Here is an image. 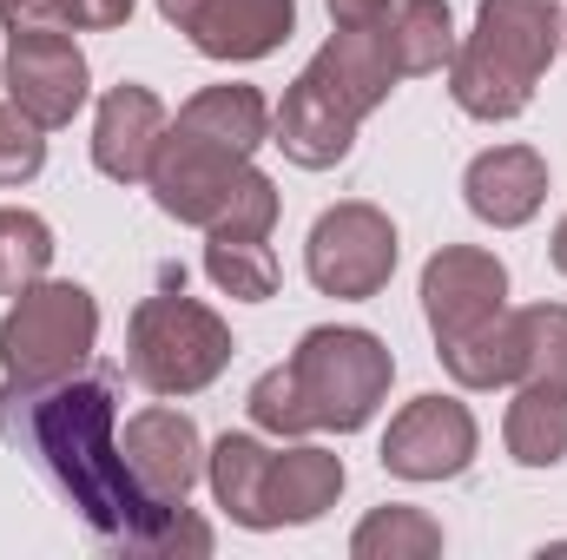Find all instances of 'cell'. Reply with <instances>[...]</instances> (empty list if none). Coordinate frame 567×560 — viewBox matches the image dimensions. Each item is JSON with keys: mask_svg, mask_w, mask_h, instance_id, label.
<instances>
[{"mask_svg": "<svg viewBox=\"0 0 567 560\" xmlns=\"http://www.w3.org/2000/svg\"><path fill=\"white\" fill-rule=\"evenodd\" d=\"M27 435L47 462V475L66 488V501L80 508V521L113 541L120 554H133L145 535L165 521V501H152L120 448V403L106 376H66L40 396H27ZM178 508V501H172Z\"/></svg>", "mask_w": 567, "mask_h": 560, "instance_id": "6da1fadb", "label": "cell"}, {"mask_svg": "<svg viewBox=\"0 0 567 560\" xmlns=\"http://www.w3.org/2000/svg\"><path fill=\"white\" fill-rule=\"evenodd\" d=\"M561 7L555 0H482L475 33L455 40L449 93L468 120H522L542 73L561 53Z\"/></svg>", "mask_w": 567, "mask_h": 560, "instance_id": "7a4b0ae2", "label": "cell"}, {"mask_svg": "<svg viewBox=\"0 0 567 560\" xmlns=\"http://www.w3.org/2000/svg\"><path fill=\"white\" fill-rule=\"evenodd\" d=\"M145 185L165 218L198 225L205 238H271V225H278V185L251 158L192 139L178 126H165Z\"/></svg>", "mask_w": 567, "mask_h": 560, "instance_id": "3957f363", "label": "cell"}, {"mask_svg": "<svg viewBox=\"0 0 567 560\" xmlns=\"http://www.w3.org/2000/svg\"><path fill=\"white\" fill-rule=\"evenodd\" d=\"M100 343V303L86 283H27L13 297V310L0 317V376H7V403H27L66 376H80V363Z\"/></svg>", "mask_w": 567, "mask_h": 560, "instance_id": "277c9868", "label": "cell"}, {"mask_svg": "<svg viewBox=\"0 0 567 560\" xmlns=\"http://www.w3.org/2000/svg\"><path fill=\"white\" fill-rule=\"evenodd\" d=\"M290 390H297V409L310 428H337V435H357L363 422L390 403V383H396V356L383 336L357 330V323H317L303 330V343L290 350Z\"/></svg>", "mask_w": 567, "mask_h": 560, "instance_id": "5b68a950", "label": "cell"}, {"mask_svg": "<svg viewBox=\"0 0 567 560\" xmlns=\"http://www.w3.org/2000/svg\"><path fill=\"white\" fill-rule=\"evenodd\" d=\"M231 363V323L198 297H145L126 323V376L145 396H198Z\"/></svg>", "mask_w": 567, "mask_h": 560, "instance_id": "8992f818", "label": "cell"}, {"mask_svg": "<svg viewBox=\"0 0 567 560\" xmlns=\"http://www.w3.org/2000/svg\"><path fill=\"white\" fill-rule=\"evenodd\" d=\"M396 225L390 211H377L370 198H343L330 205L317 225H310V245H303V271L323 297H343V303H363V297H383L396 278Z\"/></svg>", "mask_w": 567, "mask_h": 560, "instance_id": "52a82bcc", "label": "cell"}, {"mask_svg": "<svg viewBox=\"0 0 567 560\" xmlns=\"http://www.w3.org/2000/svg\"><path fill=\"white\" fill-rule=\"evenodd\" d=\"M86 93H93V73H86V53L66 27H53V20L13 27V40H7V100L20 113H33L53 133V126L80 120Z\"/></svg>", "mask_w": 567, "mask_h": 560, "instance_id": "ba28073f", "label": "cell"}, {"mask_svg": "<svg viewBox=\"0 0 567 560\" xmlns=\"http://www.w3.org/2000/svg\"><path fill=\"white\" fill-rule=\"evenodd\" d=\"M482 448V428L455 396H416L383 428V468L403 481H455Z\"/></svg>", "mask_w": 567, "mask_h": 560, "instance_id": "9c48e42d", "label": "cell"}, {"mask_svg": "<svg viewBox=\"0 0 567 560\" xmlns=\"http://www.w3.org/2000/svg\"><path fill=\"white\" fill-rule=\"evenodd\" d=\"M508 310V265L482 245H442L423 265V317L435 330V350L482 330Z\"/></svg>", "mask_w": 567, "mask_h": 560, "instance_id": "30bf717a", "label": "cell"}, {"mask_svg": "<svg viewBox=\"0 0 567 560\" xmlns=\"http://www.w3.org/2000/svg\"><path fill=\"white\" fill-rule=\"evenodd\" d=\"M120 448H126V462H133V475H140V488L152 501H185L192 488H198V475H205V442H198V422L185 416V409H172V403H152L140 416L126 422V435H120Z\"/></svg>", "mask_w": 567, "mask_h": 560, "instance_id": "8fae6325", "label": "cell"}, {"mask_svg": "<svg viewBox=\"0 0 567 560\" xmlns=\"http://www.w3.org/2000/svg\"><path fill=\"white\" fill-rule=\"evenodd\" d=\"M357 126H363V120L303 66V73L284 86V106L271 113V145H284V158L303 165V172H330V165L350 158Z\"/></svg>", "mask_w": 567, "mask_h": 560, "instance_id": "7c38bea8", "label": "cell"}, {"mask_svg": "<svg viewBox=\"0 0 567 560\" xmlns=\"http://www.w3.org/2000/svg\"><path fill=\"white\" fill-rule=\"evenodd\" d=\"M462 198H468V211H475L482 225L515 231V225H528V218L548 205V158H542L535 145H488V152L468 158Z\"/></svg>", "mask_w": 567, "mask_h": 560, "instance_id": "4fadbf2b", "label": "cell"}, {"mask_svg": "<svg viewBox=\"0 0 567 560\" xmlns=\"http://www.w3.org/2000/svg\"><path fill=\"white\" fill-rule=\"evenodd\" d=\"M165 100L140 86V80H126V86H113L106 100H100V113H93V165L113 178V185H140L145 172H152V152L165 139Z\"/></svg>", "mask_w": 567, "mask_h": 560, "instance_id": "5bb4252c", "label": "cell"}, {"mask_svg": "<svg viewBox=\"0 0 567 560\" xmlns=\"http://www.w3.org/2000/svg\"><path fill=\"white\" fill-rule=\"evenodd\" d=\"M297 27V0H198V13L178 27L205 60H265Z\"/></svg>", "mask_w": 567, "mask_h": 560, "instance_id": "9a60e30c", "label": "cell"}, {"mask_svg": "<svg viewBox=\"0 0 567 560\" xmlns=\"http://www.w3.org/2000/svg\"><path fill=\"white\" fill-rule=\"evenodd\" d=\"M310 73L357 113V120H370L390 93H396V53H390V27L377 20V27H337L323 46H317V60H310Z\"/></svg>", "mask_w": 567, "mask_h": 560, "instance_id": "2e32d148", "label": "cell"}, {"mask_svg": "<svg viewBox=\"0 0 567 560\" xmlns=\"http://www.w3.org/2000/svg\"><path fill=\"white\" fill-rule=\"evenodd\" d=\"M343 495V455L317 448V442H290L271 448L265 462V528H310L337 508Z\"/></svg>", "mask_w": 567, "mask_h": 560, "instance_id": "e0dca14e", "label": "cell"}, {"mask_svg": "<svg viewBox=\"0 0 567 560\" xmlns=\"http://www.w3.org/2000/svg\"><path fill=\"white\" fill-rule=\"evenodd\" d=\"M172 126H178V133H192V139H205V145H225V152L251 158L258 145L271 139V106H265V93H258V86L225 80V86L192 93V100L178 106V120H172Z\"/></svg>", "mask_w": 567, "mask_h": 560, "instance_id": "ac0fdd59", "label": "cell"}, {"mask_svg": "<svg viewBox=\"0 0 567 560\" xmlns=\"http://www.w3.org/2000/svg\"><path fill=\"white\" fill-rule=\"evenodd\" d=\"M522 363H528V350H522V310H502L482 330L442 343V370L462 390H515L522 383Z\"/></svg>", "mask_w": 567, "mask_h": 560, "instance_id": "d6986e66", "label": "cell"}, {"mask_svg": "<svg viewBox=\"0 0 567 560\" xmlns=\"http://www.w3.org/2000/svg\"><path fill=\"white\" fill-rule=\"evenodd\" d=\"M502 442H508V455L522 468H555V462H567V390H555V383H515Z\"/></svg>", "mask_w": 567, "mask_h": 560, "instance_id": "ffe728a7", "label": "cell"}, {"mask_svg": "<svg viewBox=\"0 0 567 560\" xmlns=\"http://www.w3.org/2000/svg\"><path fill=\"white\" fill-rule=\"evenodd\" d=\"M265 462H271V448L258 435H218L205 448V481H212L218 508L238 528H258V535H265V501H258L265 495Z\"/></svg>", "mask_w": 567, "mask_h": 560, "instance_id": "44dd1931", "label": "cell"}, {"mask_svg": "<svg viewBox=\"0 0 567 560\" xmlns=\"http://www.w3.org/2000/svg\"><path fill=\"white\" fill-rule=\"evenodd\" d=\"M383 27H390V53H396L403 80L442 73L455 60V13H449V0H396Z\"/></svg>", "mask_w": 567, "mask_h": 560, "instance_id": "7402d4cb", "label": "cell"}, {"mask_svg": "<svg viewBox=\"0 0 567 560\" xmlns=\"http://www.w3.org/2000/svg\"><path fill=\"white\" fill-rule=\"evenodd\" d=\"M350 554L357 560H429V554H442V521L423 515V508H403V501L370 508L357 521V535H350Z\"/></svg>", "mask_w": 567, "mask_h": 560, "instance_id": "603a6c76", "label": "cell"}, {"mask_svg": "<svg viewBox=\"0 0 567 560\" xmlns=\"http://www.w3.org/2000/svg\"><path fill=\"white\" fill-rule=\"evenodd\" d=\"M205 278L238 303H265L278 297V258L265 238H212L205 245Z\"/></svg>", "mask_w": 567, "mask_h": 560, "instance_id": "cb8c5ba5", "label": "cell"}, {"mask_svg": "<svg viewBox=\"0 0 567 560\" xmlns=\"http://www.w3.org/2000/svg\"><path fill=\"white\" fill-rule=\"evenodd\" d=\"M47 265H53V225L40 211L7 205L0 211V297H20L27 283H40Z\"/></svg>", "mask_w": 567, "mask_h": 560, "instance_id": "d4e9b609", "label": "cell"}, {"mask_svg": "<svg viewBox=\"0 0 567 560\" xmlns=\"http://www.w3.org/2000/svg\"><path fill=\"white\" fill-rule=\"evenodd\" d=\"M522 383H555L567 390V303H528L522 310Z\"/></svg>", "mask_w": 567, "mask_h": 560, "instance_id": "484cf974", "label": "cell"}, {"mask_svg": "<svg viewBox=\"0 0 567 560\" xmlns=\"http://www.w3.org/2000/svg\"><path fill=\"white\" fill-rule=\"evenodd\" d=\"M40 165H47V126L7 100L0 106V185H27L40 178Z\"/></svg>", "mask_w": 567, "mask_h": 560, "instance_id": "4316f807", "label": "cell"}, {"mask_svg": "<svg viewBox=\"0 0 567 560\" xmlns=\"http://www.w3.org/2000/svg\"><path fill=\"white\" fill-rule=\"evenodd\" d=\"M251 422L265 428V435H284V442H297V435H310V422H303V409H297V390H290V370H265L258 383H251Z\"/></svg>", "mask_w": 567, "mask_h": 560, "instance_id": "83f0119b", "label": "cell"}, {"mask_svg": "<svg viewBox=\"0 0 567 560\" xmlns=\"http://www.w3.org/2000/svg\"><path fill=\"white\" fill-rule=\"evenodd\" d=\"M47 20L66 33H106L133 20V0H47Z\"/></svg>", "mask_w": 567, "mask_h": 560, "instance_id": "f1b7e54d", "label": "cell"}, {"mask_svg": "<svg viewBox=\"0 0 567 560\" xmlns=\"http://www.w3.org/2000/svg\"><path fill=\"white\" fill-rule=\"evenodd\" d=\"M390 7L396 0H330V20L337 27H377V20H390Z\"/></svg>", "mask_w": 567, "mask_h": 560, "instance_id": "f546056e", "label": "cell"}, {"mask_svg": "<svg viewBox=\"0 0 567 560\" xmlns=\"http://www.w3.org/2000/svg\"><path fill=\"white\" fill-rule=\"evenodd\" d=\"M0 20H7V33L27 20H47V0H0Z\"/></svg>", "mask_w": 567, "mask_h": 560, "instance_id": "4dcf8cb0", "label": "cell"}, {"mask_svg": "<svg viewBox=\"0 0 567 560\" xmlns=\"http://www.w3.org/2000/svg\"><path fill=\"white\" fill-rule=\"evenodd\" d=\"M158 13H165V27H185L198 13V0H158Z\"/></svg>", "mask_w": 567, "mask_h": 560, "instance_id": "1f68e13d", "label": "cell"}, {"mask_svg": "<svg viewBox=\"0 0 567 560\" xmlns=\"http://www.w3.org/2000/svg\"><path fill=\"white\" fill-rule=\"evenodd\" d=\"M548 258H555V271L567 278V218L555 225V238H548Z\"/></svg>", "mask_w": 567, "mask_h": 560, "instance_id": "d6a6232c", "label": "cell"}, {"mask_svg": "<svg viewBox=\"0 0 567 560\" xmlns=\"http://www.w3.org/2000/svg\"><path fill=\"white\" fill-rule=\"evenodd\" d=\"M561 53H567V20H561Z\"/></svg>", "mask_w": 567, "mask_h": 560, "instance_id": "836d02e7", "label": "cell"}]
</instances>
